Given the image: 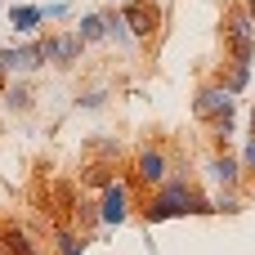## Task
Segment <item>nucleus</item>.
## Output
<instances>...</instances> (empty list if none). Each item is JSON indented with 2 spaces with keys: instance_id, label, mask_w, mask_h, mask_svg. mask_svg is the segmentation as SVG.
Returning <instances> with one entry per match:
<instances>
[{
  "instance_id": "3",
  "label": "nucleus",
  "mask_w": 255,
  "mask_h": 255,
  "mask_svg": "<svg viewBox=\"0 0 255 255\" xmlns=\"http://www.w3.org/2000/svg\"><path fill=\"white\" fill-rule=\"evenodd\" d=\"M233 108H238V99H233L220 81H215V85H202L197 99H193V117H197V121H211V126H215V121H229Z\"/></svg>"
},
{
  "instance_id": "14",
  "label": "nucleus",
  "mask_w": 255,
  "mask_h": 255,
  "mask_svg": "<svg viewBox=\"0 0 255 255\" xmlns=\"http://www.w3.org/2000/svg\"><path fill=\"white\" fill-rule=\"evenodd\" d=\"M85 233H76V229H58V238H54V255H85Z\"/></svg>"
},
{
  "instance_id": "15",
  "label": "nucleus",
  "mask_w": 255,
  "mask_h": 255,
  "mask_svg": "<svg viewBox=\"0 0 255 255\" xmlns=\"http://www.w3.org/2000/svg\"><path fill=\"white\" fill-rule=\"evenodd\" d=\"M103 13H108V31H103V40H112V45L130 49V45H134V36H130V27L121 22V13H117V9H103Z\"/></svg>"
},
{
  "instance_id": "2",
  "label": "nucleus",
  "mask_w": 255,
  "mask_h": 255,
  "mask_svg": "<svg viewBox=\"0 0 255 255\" xmlns=\"http://www.w3.org/2000/svg\"><path fill=\"white\" fill-rule=\"evenodd\" d=\"M99 224L103 229H112V224H126L130 215H134V193H130V179H112V184H103V197H99Z\"/></svg>"
},
{
  "instance_id": "18",
  "label": "nucleus",
  "mask_w": 255,
  "mask_h": 255,
  "mask_svg": "<svg viewBox=\"0 0 255 255\" xmlns=\"http://www.w3.org/2000/svg\"><path fill=\"white\" fill-rule=\"evenodd\" d=\"M76 108H85V112L108 108V90H90V94H81V99H76Z\"/></svg>"
},
{
  "instance_id": "8",
  "label": "nucleus",
  "mask_w": 255,
  "mask_h": 255,
  "mask_svg": "<svg viewBox=\"0 0 255 255\" xmlns=\"http://www.w3.org/2000/svg\"><path fill=\"white\" fill-rule=\"evenodd\" d=\"M202 179H206L215 193H220V188H238V184H242V161H238L233 152H215V157H206Z\"/></svg>"
},
{
  "instance_id": "5",
  "label": "nucleus",
  "mask_w": 255,
  "mask_h": 255,
  "mask_svg": "<svg viewBox=\"0 0 255 255\" xmlns=\"http://www.w3.org/2000/svg\"><path fill=\"white\" fill-rule=\"evenodd\" d=\"M45 67V45L40 40H27V45H4L0 49V72L4 76H31Z\"/></svg>"
},
{
  "instance_id": "23",
  "label": "nucleus",
  "mask_w": 255,
  "mask_h": 255,
  "mask_svg": "<svg viewBox=\"0 0 255 255\" xmlns=\"http://www.w3.org/2000/svg\"><path fill=\"white\" fill-rule=\"evenodd\" d=\"M4 81H9V76H4V72H0V90H4Z\"/></svg>"
},
{
  "instance_id": "16",
  "label": "nucleus",
  "mask_w": 255,
  "mask_h": 255,
  "mask_svg": "<svg viewBox=\"0 0 255 255\" xmlns=\"http://www.w3.org/2000/svg\"><path fill=\"white\" fill-rule=\"evenodd\" d=\"M247 206H242V197H238V188H220L215 197H211V215H242Z\"/></svg>"
},
{
  "instance_id": "21",
  "label": "nucleus",
  "mask_w": 255,
  "mask_h": 255,
  "mask_svg": "<svg viewBox=\"0 0 255 255\" xmlns=\"http://www.w3.org/2000/svg\"><path fill=\"white\" fill-rule=\"evenodd\" d=\"M94 152H103V157H117V152H121V143H117V139H94Z\"/></svg>"
},
{
  "instance_id": "22",
  "label": "nucleus",
  "mask_w": 255,
  "mask_h": 255,
  "mask_svg": "<svg viewBox=\"0 0 255 255\" xmlns=\"http://www.w3.org/2000/svg\"><path fill=\"white\" fill-rule=\"evenodd\" d=\"M247 13H251V18H255V0H247Z\"/></svg>"
},
{
  "instance_id": "6",
  "label": "nucleus",
  "mask_w": 255,
  "mask_h": 255,
  "mask_svg": "<svg viewBox=\"0 0 255 255\" xmlns=\"http://www.w3.org/2000/svg\"><path fill=\"white\" fill-rule=\"evenodd\" d=\"M166 179H170V152H166V148H143V152L134 157V184L161 188Z\"/></svg>"
},
{
  "instance_id": "11",
  "label": "nucleus",
  "mask_w": 255,
  "mask_h": 255,
  "mask_svg": "<svg viewBox=\"0 0 255 255\" xmlns=\"http://www.w3.org/2000/svg\"><path fill=\"white\" fill-rule=\"evenodd\" d=\"M40 4H9V27L18 31V36H31V31H40Z\"/></svg>"
},
{
  "instance_id": "17",
  "label": "nucleus",
  "mask_w": 255,
  "mask_h": 255,
  "mask_svg": "<svg viewBox=\"0 0 255 255\" xmlns=\"http://www.w3.org/2000/svg\"><path fill=\"white\" fill-rule=\"evenodd\" d=\"M4 255H40V251L31 247V238H27V233L9 229V233H4Z\"/></svg>"
},
{
  "instance_id": "9",
  "label": "nucleus",
  "mask_w": 255,
  "mask_h": 255,
  "mask_svg": "<svg viewBox=\"0 0 255 255\" xmlns=\"http://www.w3.org/2000/svg\"><path fill=\"white\" fill-rule=\"evenodd\" d=\"M45 45V63H54V67H72V63H81V40H76V31H58V36H45L40 40Z\"/></svg>"
},
{
  "instance_id": "7",
  "label": "nucleus",
  "mask_w": 255,
  "mask_h": 255,
  "mask_svg": "<svg viewBox=\"0 0 255 255\" xmlns=\"http://www.w3.org/2000/svg\"><path fill=\"white\" fill-rule=\"evenodd\" d=\"M121 22L130 27V36H134V40H148V36L157 31V22H161V9H157L152 0H126Z\"/></svg>"
},
{
  "instance_id": "19",
  "label": "nucleus",
  "mask_w": 255,
  "mask_h": 255,
  "mask_svg": "<svg viewBox=\"0 0 255 255\" xmlns=\"http://www.w3.org/2000/svg\"><path fill=\"white\" fill-rule=\"evenodd\" d=\"M40 18H45V22H58V18H67V0H49V4H40Z\"/></svg>"
},
{
  "instance_id": "20",
  "label": "nucleus",
  "mask_w": 255,
  "mask_h": 255,
  "mask_svg": "<svg viewBox=\"0 0 255 255\" xmlns=\"http://www.w3.org/2000/svg\"><path fill=\"white\" fill-rule=\"evenodd\" d=\"M238 161H242V175H255V134L247 139V148H242V157H238Z\"/></svg>"
},
{
  "instance_id": "4",
  "label": "nucleus",
  "mask_w": 255,
  "mask_h": 255,
  "mask_svg": "<svg viewBox=\"0 0 255 255\" xmlns=\"http://www.w3.org/2000/svg\"><path fill=\"white\" fill-rule=\"evenodd\" d=\"M224 40H229V49H233L238 63H251L255 58V18L247 9H233L224 18Z\"/></svg>"
},
{
  "instance_id": "13",
  "label": "nucleus",
  "mask_w": 255,
  "mask_h": 255,
  "mask_svg": "<svg viewBox=\"0 0 255 255\" xmlns=\"http://www.w3.org/2000/svg\"><path fill=\"white\" fill-rule=\"evenodd\" d=\"M31 103H36V94L22 81H4V108L9 112H31Z\"/></svg>"
},
{
  "instance_id": "1",
  "label": "nucleus",
  "mask_w": 255,
  "mask_h": 255,
  "mask_svg": "<svg viewBox=\"0 0 255 255\" xmlns=\"http://www.w3.org/2000/svg\"><path fill=\"white\" fill-rule=\"evenodd\" d=\"M179 215H211V197L197 193V184L188 175H170L152 193V202L143 206V220L148 224H166V220H179Z\"/></svg>"
},
{
  "instance_id": "12",
  "label": "nucleus",
  "mask_w": 255,
  "mask_h": 255,
  "mask_svg": "<svg viewBox=\"0 0 255 255\" xmlns=\"http://www.w3.org/2000/svg\"><path fill=\"white\" fill-rule=\"evenodd\" d=\"M220 85H224V90H229V94L238 99V94H242V90L251 85V63H238V58H233V63H229V72L220 76Z\"/></svg>"
},
{
  "instance_id": "10",
  "label": "nucleus",
  "mask_w": 255,
  "mask_h": 255,
  "mask_svg": "<svg viewBox=\"0 0 255 255\" xmlns=\"http://www.w3.org/2000/svg\"><path fill=\"white\" fill-rule=\"evenodd\" d=\"M72 31H76V40H81V45H99V40H103V31H108V13H103V9H90V13H81V18H76V27H72Z\"/></svg>"
}]
</instances>
